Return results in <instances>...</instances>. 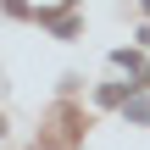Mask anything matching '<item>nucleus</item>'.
<instances>
[{
    "label": "nucleus",
    "instance_id": "f257e3e1",
    "mask_svg": "<svg viewBox=\"0 0 150 150\" xmlns=\"http://www.w3.org/2000/svg\"><path fill=\"white\" fill-rule=\"evenodd\" d=\"M128 117H134V122H150V95H134V100H128Z\"/></svg>",
    "mask_w": 150,
    "mask_h": 150
}]
</instances>
